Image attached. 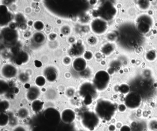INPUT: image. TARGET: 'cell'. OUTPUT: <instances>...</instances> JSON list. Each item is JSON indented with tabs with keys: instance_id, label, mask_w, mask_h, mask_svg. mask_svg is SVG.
Returning <instances> with one entry per match:
<instances>
[{
	"instance_id": "cell-1",
	"label": "cell",
	"mask_w": 157,
	"mask_h": 131,
	"mask_svg": "<svg viewBox=\"0 0 157 131\" xmlns=\"http://www.w3.org/2000/svg\"><path fill=\"white\" fill-rule=\"evenodd\" d=\"M46 3L47 7L51 13L65 17L80 14L88 7L85 1H48Z\"/></svg>"
},
{
	"instance_id": "cell-2",
	"label": "cell",
	"mask_w": 157,
	"mask_h": 131,
	"mask_svg": "<svg viewBox=\"0 0 157 131\" xmlns=\"http://www.w3.org/2000/svg\"><path fill=\"white\" fill-rule=\"evenodd\" d=\"M137 30L131 26H126L122 27L121 30L120 40L121 43L127 47L133 48L138 46L140 38L137 34Z\"/></svg>"
},
{
	"instance_id": "cell-3",
	"label": "cell",
	"mask_w": 157,
	"mask_h": 131,
	"mask_svg": "<svg viewBox=\"0 0 157 131\" xmlns=\"http://www.w3.org/2000/svg\"><path fill=\"white\" fill-rule=\"evenodd\" d=\"M115 105L108 100L99 101L95 106L97 115L103 120L108 121L112 119L115 113Z\"/></svg>"
},
{
	"instance_id": "cell-4",
	"label": "cell",
	"mask_w": 157,
	"mask_h": 131,
	"mask_svg": "<svg viewBox=\"0 0 157 131\" xmlns=\"http://www.w3.org/2000/svg\"><path fill=\"white\" fill-rule=\"evenodd\" d=\"M116 13L117 9L114 5L112 2H107L100 6L97 14L103 20L109 21L114 17Z\"/></svg>"
},
{
	"instance_id": "cell-5",
	"label": "cell",
	"mask_w": 157,
	"mask_h": 131,
	"mask_svg": "<svg viewBox=\"0 0 157 131\" xmlns=\"http://www.w3.org/2000/svg\"><path fill=\"white\" fill-rule=\"evenodd\" d=\"M110 76L105 71L101 70L97 72L94 76L93 84L97 89L104 90L108 86Z\"/></svg>"
},
{
	"instance_id": "cell-6",
	"label": "cell",
	"mask_w": 157,
	"mask_h": 131,
	"mask_svg": "<svg viewBox=\"0 0 157 131\" xmlns=\"http://www.w3.org/2000/svg\"><path fill=\"white\" fill-rule=\"evenodd\" d=\"M96 89L94 84L90 82H85L81 86L80 93L84 97L85 103L89 104L92 102L93 99L96 95Z\"/></svg>"
},
{
	"instance_id": "cell-7",
	"label": "cell",
	"mask_w": 157,
	"mask_h": 131,
	"mask_svg": "<svg viewBox=\"0 0 157 131\" xmlns=\"http://www.w3.org/2000/svg\"><path fill=\"white\" fill-rule=\"evenodd\" d=\"M18 38L19 35L15 29L10 27H6L2 31L1 39L5 45H14L18 41Z\"/></svg>"
},
{
	"instance_id": "cell-8",
	"label": "cell",
	"mask_w": 157,
	"mask_h": 131,
	"mask_svg": "<svg viewBox=\"0 0 157 131\" xmlns=\"http://www.w3.org/2000/svg\"><path fill=\"white\" fill-rule=\"evenodd\" d=\"M97 116L94 113L91 112L84 113L82 120L83 126L90 130L94 129L99 124V119Z\"/></svg>"
},
{
	"instance_id": "cell-9",
	"label": "cell",
	"mask_w": 157,
	"mask_h": 131,
	"mask_svg": "<svg viewBox=\"0 0 157 131\" xmlns=\"http://www.w3.org/2000/svg\"><path fill=\"white\" fill-rule=\"evenodd\" d=\"M152 23V19L148 16H141L137 24V30L140 34L145 35L150 30Z\"/></svg>"
},
{
	"instance_id": "cell-10",
	"label": "cell",
	"mask_w": 157,
	"mask_h": 131,
	"mask_svg": "<svg viewBox=\"0 0 157 131\" xmlns=\"http://www.w3.org/2000/svg\"><path fill=\"white\" fill-rule=\"evenodd\" d=\"M125 103L128 108L131 109L137 108L141 103V96L136 92L130 93L126 97Z\"/></svg>"
},
{
	"instance_id": "cell-11",
	"label": "cell",
	"mask_w": 157,
	"mask_h": 131,
	"mask_svg": "<svg viewBox=\"0 0 157 131\" xmlns=\"http://www.w3.org/2000/svg\"><path fill=\"white\" fill-rule=\"evenodd\" d=\"M91 28L94 33L97 35H101L107 30V23L103 19L96 18L92 22Z\"/></svg>"
},
{
	"instance_id": "cell-12",
	"label": "cell",
	"mask_w": 157,
	"mask_h": 131,
	"mask_svg": "<svg viewBox=\"0 0 157 131\" xmlns=\"http://www.w3.org/2000/svg\"><path fill=\"white\" fill-rule=\"evenodd\" d=\"M1 73L5 78H11L17 75V69L15 66L12 64H6L2 68Z\"/></svg>"
},
{
	"instance_id": "cell-13",
	"label": "cell",
	"mask_w": 157,
	"mask_h": 131,
	"mask_svg": "<svg viewBox=\"0 0 157 131\" xmlns=\"http://www.w3.org/2000/svg\"><path fill=\"white\" fill-rule=\"evenodd\" d=\"M11 15L9 13L8 8L6 5H1L0 6V18L1 24L5 25L9 23L11 19Z\"/></svg>"
},
{
	"instance_id": "cell-14",
	"label": "cell",
	"mask_w": 157,
	"mask_h": 131,
	"mask_svg": "<svg viewBox=\"0 0 157 131\" xmlns=\"http://www.w3.org/2000/svg\"><path fill=\"white\" fill-rule=\"evenodd\" d=\"M87 62L84 59L78 57L74 60L72 63L73 69L77 72H82L86 69Z\"/></svg>"
},
{
	"instance_id": "cell-15",
	"label": "cell",
	"mask_w": 157,
	"mask_h": 131,
	"mask_svg": "<svg viewBox=\"0 0 157 131\" xmlns=\"http://www.w3.org/2000/svg\"><path fill=\"white\" fill-rule=\"evenodd\" d=\"M45 77L49 82H53L56 80L57 78V73L55 68L48 67L44 71Z\"/></svg>"
},
{
	"instance_id": "cell-16",
	"label": "cell",
	"mask_w": 157,
	"mask_h": 131,
	"mask_svg": "<svg viewBox=\"0 0 157 131\" xmlns=\"http://www.w3.org/2000/svg\"><path fill=\"white\" fill-rule=\"evenodd\" d=\"M40 95V91L37 87L33 86L30 88L27 93V98L30 100H35Z\"/></svg>"
},
{
	"instance_id": "cell-17",
	"label": "cell",
	"mask_w": 157,
	"mask_h": 131,
	"mask_svg": "<svg viewBox=\"0 0 157 131\" xmlns=\"http://www.w3.org/2000/svg\"><path fill=\"white\" fill-rule=\"evenodd\" d=\"M29 55L25 51L19 52L15 58V61L17 64L21 65L23 63L27 62L29 60Z\"/></svg>"
},
{
	"instance_id": "cell-18",
	"label": "cell",
	"mask_w": 157,
	"mask_h": 131,
	"mask_svg": "<svg viewBox=\"0 0 157 131\" xmlns=\"http://www.w3.org/2000/svg\"><path fill=\"white\" fill-rule=\"evenodd\" d=\"M33 40L35 44L41 45L45 41V36L43 33L37 32L35 33L33 35Z\"/></svg>"
},
{
	"instance_id": "cell-19",
	"label": "cell",
	"mask_w": 157,
	"mask_h": 131,
	"mask_svg": "<svg viewBox=\"0 0 157 131\" xmlns=\"http://www.w3.org/2000/svg\"><path fill=\"white\" fill-rule=\"evenodd\" d=\"M32 108L33 111L35 112H38L42 110L43 107V103L40 100H35L32 103Z\"/></svg>"
},
{
	"instance_id": "cell-20",
	"label": "cell",
	"mask_w": 157,
	"mask_h": 131,
	"mask_svg": "<svg viewBox=\"0 0 157 131\" xmlns=\"http://www.w3.org/2000/svg\"><path fill=\"white\" fill-rule=\"evenodd\" d=\"M16 22L18 25L21 27V28H24V26H26V22L25 21V18L21 14H18L16 16Z\"/></svg>"
},
{
	"instance_id": "cell-21",
	"label": "cell",
	"mask_w": 157,
	"mask_h": 131,
	"mask_svg": "<svg viewBox=\"0 0 157 131\" xmlns=\"http://www.w3.org/2000/svg\"><path fill=\"white\" fill-rule=\"evenodd\" d=\"M114 47L110 44L105 45L102 48V52L105 55H109L113 51Z\"/></svg>"
},
{
	"instance_id": "cell-22",
	"label": "cell",
	"mask_w": 157,
	"mask_h": 131,
	"mask_svg": "<svg viewBox=\"0 0 157 131\" xmlns=\"http://www.w3.org/2000/svg\"><path fill=\"white\" fill-rule=\"evenodd\" d=\"M46 82L45 77L43 76H38L35 79L36 84L38 87H43L45 84Z\"/></svg>"
},
{
	"instance_id": "cell-23",
	"label": "cell",
	"mask_w": 157,
	"mask_h": 131,
	"mask_svg": "<svg viewBox=\"0 0 157 131\" xmlns=\"http://www.w3.org/2000/svg\"><path fill=\"white\" fill-rule=\"evenodd\" d=\"M33 26L36 30H37V31H41L44 28V24L41 21H37L35 22Z\"/></svg>"
},
{
	"instance_id": "cell-24",
	"label": "cell",
	"mask_w": 157,
	"mask_h": 131,
	"mask_svg": "<svg viewBox=\"0 0 157 131\" xmlns=\"http://www.w3.org/2000/svg\"><path fill=\"white\" fill-rule=\"evenodd\" d=\"M138 4L139 6L141 9L145 10V9H147L149 6L150 4L148 1H139Z\"/></svg>"
},
{
	"instance_id": "cell-25",
	"label": "cell",
	"mask_w": 157,
	"mask_h": 131,
	"mask_svg": "<svg viewBox=\"0 0 157 131\" xmlns=\"http://www.w3.org/2000/svg\"><path fill=\"white\" fill-rule=\"evenodd\" d=\"M1 82V93L2 94V93H5L8 90V84L7 82L2 80Z\"/></svg>"
},
{
	"instance_id": "cell-26",
	"label": "cell",
	"mask_w": 157,
	"mask_h": 131,
	"mask_svg": "<svg viewBox=\"0 0 157 131\" xmlns=\"http://www.w3.org/2000/svg\"><path fill=\"white\" fill-rule=\"evenodd\" d=\"M119 90L123 93H127L129 90V86L126 84H123L119 87Z\"/></svg>"
},
{
	"instance_id": "cell-27",
	"label": "cell",
	"mask_w": 157,
	"mask_h": 131,
	"mask_svg": "<svg viewBox=\"0 0 157 131\" xmlns=\"http://www.w3.org/2000/svg\"><path fill=\"white\" fill-rule=\"evenodd\" d=\"M155 57H156V54L153 51H150L146 55V58L147 59L149 60H154Z\"/></svg>"
},
{
	"instance_id": "cell-28",
	"label": "cell",
	"mask_w": 157,
	"mask_h": 131,
	"mask_svg": "<svg viewBox=\"0 0 157 131\" xmlns=\"http://www.w3.org/2000/svg\"><path fill=\"white\" fill-rule=\"evenodd\" d=\"M84 57L87 60H90L93 57V54L90 51H86L84 54Z\"/></svg>"
},
{
	"instance_id": "cell-29",
	"label": "cell",
	"mask_w": 157,
	"mask_h": 131,
	"mask_svg": "<svg viewBox=\"0 0 157 131\" xmlns=\"http://www.w3.org/2000/svg\"><path fill=\"white\" fill-rule=\"evenodd\" d=\"M20 78L22 81L26 82V81L28 80V77L25 74L22 73L20 75Z\"/></svg>"
},
{
	"instance_id": "cell-30",
	"label": "cell",
	"mask_w": 157,
	"mask_h": 131,
	"mask_svg": "<svg viewBox=\"0 0 157 131\" xmlns=\"http://www.w3.org/2000/svg\"><path fill=\"white\" fill-rule=\"evenodd\" d=\"M131 128L127 126H124L120 129V131H131Z\"/></svg>"
},
{
	"instance_id": "cell-31",
	"label": "cell",
	"mask_w": 157,
	"mask_h": 131,
	"mask_svg": "<svg viewBox=\"0 0 157 131\" xmlns=\"http://www.w3.org/2000/svg\"><path fill=\"white\" fill-rule=\"evenodd\" d=\"M67 27H62V33H64L65 34H67V32L66 31H67V32L68 33H69V28H67ZM67 28H68V27H67Z\"/></svg>"
},
{
	"instance_id": "cell-32",
	"label": "cell",
	"mask_w": 157,
	"mask_h": 131,
	"mask_svg": "<svg viewBox=\"0 0 157 131\" xmlns=\"http://www.w3.org/2000/svg\"><path fill=\"white\" fill-rule=\"evenodd\" d=\"M64 62H65V64H68L70 62L71 59L70 58H69L68 57H66V58L64 59Z\"/></svg>"
}]
</instances>
